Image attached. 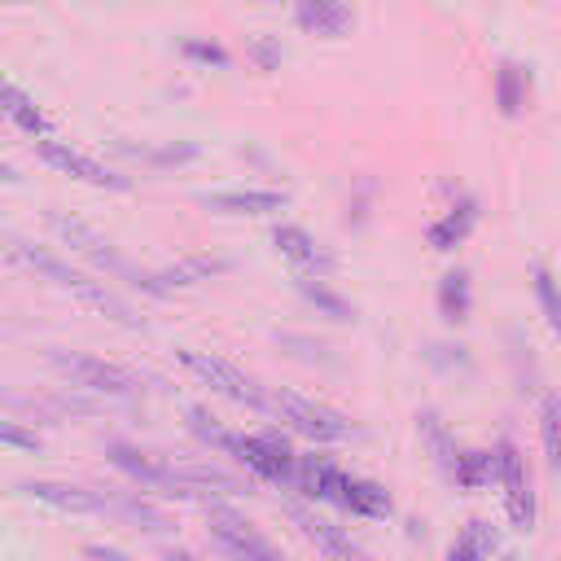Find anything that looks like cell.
<instances>
[{"label":"cell","instance_id":"obj_28","mask_svg":"<svg viewBox=\"0 0 561 561\" xmlns=\"http://www.w3.org/2000/svg\"><path fill=\"white\" fill-rule=\"evenodd\" d=\"M491 469H496V456H491V452H461V461H456L452 483L474 491V487H483L487 478H491Z\"/></svg>","mask_w":561,"mask_h":561},{"label":"cell","instance_id":"obj_22","mask_svg":"<svg viewBox=\"0 0 561 561\" xmlns=\"http://www.w3.org/2000/svg\"><path fill=\"white\" fill-rule=\"evenodd\" d=\"M228 272V259H215V255H185L180 263H171L167 272H158V281H163V290L171 294L176 285H198V281H211Z\"/></svg>","mask_w":561,"mask_h":561},{"label":"cell","instance_id":"obj_8","mask_svg":"<svg viewBox=\"0 0 561 561\" xmlns=\"http://www.w3.org/2000/svg\"><path fill=\"white\" fill-rule=\"evenodd\" d=\"M206 526H211V540L233 561H285L277 548L255 531V522H250L246 513H237L228 505H206Z\"/></svg>","mask_w":561,"mask_h":561},{"label":"cell","instance_id":"obj_2","mask_svg":"<svg viewBox=\"0 0 561 561\" xmlns=\"http://www.w3.org/2000/svg\"><path fill=\"white\" fill-rule=\"evenodd\" d=\"M220 452H233L250 474L268 478V483H299V456L281 434H228Z\"/></svg>","mask_w":561,"mask_h":561},{"label":"cell","instance_id":"obj_24","mask_svg":"<svg viewBox=\"0 0 561 561\" xmlns=\"http://www.w3.org/2000/svg\"><path fill=\"white\" fill-rule=\"evenodd\" d=\"M299 294H303V299L316 307V312H325L329 320H338V325H347V320H356V312H351V303L342 299L338 290H329L325 281L303 277V272H299Z\"/></svg>","mask_w":561,"mask_h":561},{"label":"cell","instance_id":"obj_32","mask_svg":"<svg viewBox=\"0 0 561 561\" xmlns=\"http://www.w3.org/2000/svg\"><path fill=\"white\" fill-rule=\"evenodd\" d=\"M84 561H128L119 548H106V544H84Z\"/></svg>","mask_w":561,"mask_h":561},{"label":"cell","instance_id":"obj_19","mask_svg":"<svg viewBox=\"0 0 561 561\" xmlns=\"http://www.w3.org/2000/svg\"><path fill=\"white\" fill-rule=\"evenodd\" d=\"M338 509L356 513V518H386V513H391V496H386L377 483H369V478H351L347 474V487H342V496H338Z\"/></svg>","mask_w":561,"mask_h":561},{"label":"cell","instance_id":"obj_31","mask_svg":"<svg viewBox=\"0 0 561 561\" xmlns=\"http://www.w3.org/2000/svg\"><path fill=\"white\" fill-rule=\"evenodd\" d=\"M250 53H255V62L263 66V71H277V66H281L277 40H255V49H250Z\"/></svg>","mask_w":561,"mask_h":561},{"label":"cell","instance_id":"obj_17","mask_svg":"<svg viewBox=\"0 0 561 561\" xmlns=\"http://www.w3.org/2000/svg\"><path fill=\"white\" fill-rule=\"evenodd\" d=\"M294 487H299L303 496H312V500H329V505H338L342 487H347V474H342L338 465H329V461L303 456L299 461V483Z\"/></svg>","mask_w":561,"mask_h":561},{"label":"cell","instance_id":"obj_26","mask_svg":"<svg viewBox=\"0 0 561 561\" xmlns=\"http://www.w3.org/2000/svg\"><path fill=\"white\" fill-rule=\"evenodd\" d=\"M531 281H535V299H540V312L548 320V329L561 338V281L544 268V263H535L531 268Z\"/></svg>","mask_w":561,"mask_h":561},{"label":"cell","instance_id":"obj_9","mask_svg":"<svg viewBox=\"0 0 561 561\" xmlns=\"http://www.w3.org/2000/svg\"><path fill=\"white\" fill-rule=\"evenodd\" d=\"M496 478L505 487V509L518 531H531L535 526V491H531V478H526V465H522V452L513 439H500L496 443Z\"/></svg>","mask_w":561,"mask_h":561},{"label":"cell","instance_id":"obj_27","mask_svg":"<svg viewBox=\"0 0 561 561\" xmlns=\"http://www.w3.org/2000/svg\"><path fill=\"white\" fill-rule=\"evenodd\" d=\"M540 434H544L548 465L561 474V395H553V391L540 399Z\"/></svg>","mask_w":561,"mask_h":561},{"label":"cell","instance_id":"obj_35","mask_svg":"<svg viewBox=\"0 0 561 561\" xmlns=\"http://www.w3.org/2000/svg\"><path fill=\"white\" fill-rule=\"evenodd\" d=\"M509 561H518V557H509Z\"/></svg>","mask_w":561,"mask_h":561},{"label":"cell","instance_id":"obj_12","mask_svg":"<svg viewBox=\"0 0 561 561\" xmlns=\"http://www.w3.org/2000/svg\"><path fill=\"white\" fill-rule=\"evenodd\" d=\"M22 496L40 500V505H49L57 513H79V518H101V513H110V496L106 491H93V487H79V483H22L18 487Z\"/></svg>","mask_w":561,"mask_h":561},{"label":"cell","instance_id":"obj_16","mask_svg":"<svg viewBox=\"0 0 561 561\" xmlns=\"http://www.w3.org/2000/svg\"><path fill=\"white\" fill-rule=\"evenodd\" d=\"M474 224H478V202H474V198H461L448 215H443V220L430 224L426 242H430L434 250H456L469 233H474Z\"/></svg>","mask_w":561,"mask_h":561},{"label":"cell","instance_id":"obj_13","mask_svg":"<svg viewBox=\"0 0 561 561\" xmlns=\"http://www.w3.org/2000/svg\"><path fill=\"white\" fill-rule=\"evenodd\" d=\"M272 246H277L290 263H299L303 277L334 272V255H329V250H320L316 237L307 233V228H299V224H277V228H272Z\"/></svg>","mask_w":561,"mask_h":561},{"label":"cell","instance_id":"obj_25","mask_svg":"<svg viewBox=\"0 0 561 561\" xmlns=\"http://www.w3.org/2000/svg\"><path fill=\"white\" fill-rule=\"evenodd\" d=\"M5 114H9V119H14L27 136H40V141L49 136V119H44L40 106H36V101H31L27 93H22L18 84H5Z\"/></svg>","mask_w":561,"mask_h":561},{"label":"cell","instance_id":"obj_30","mask_svg":"<svg viewBox=\"0 0 561 561\" xmlns=\"http://www.w3.org/2000/svg\"><path fill=\"white\" fill-rule=\"evenodd\" d=\"M0 439L9 443V448H31L36 452L40 448V439L36 434H27V430H18V421H5V426H0Z\"/></svg>","mask_w":561,"mask_h":561},{"label":"cell","instance_id":"obj_7","mask_svg":"<svg viewBox=\"0 0 561 561\" xmlns=\"http://www.w3.org/2000/svg\"><path fill=\"white\" fill-rule=\"evenodd\" d=\"M110 465L119 469V474H128L141 491H154V496H176L185 500V474H180L176 461H167V456H154V452H141L132 448V443H110L106 448Z\"/></svg>","mask_w":561,"mask_h":561},{"label":"cell","instance_id":"obj_5","mask_svg":"<svg viewBox=\"0 0 561 561\" xmlns=\"http://www.w3.org/2000/svg\"><path fill=\"white\" fill-rule=\"evenodd\" d=\"M49 224H53L57 233H62L66 242H71V246L79 250V255L93 259L97 268H106V272H114V277L132 281L136 290H145V294H167V290H163V281H158V277H145V272H136L132 263L123 259L119 250H114V246L106 242V237L97 233V228H88V224H79V220H66V215H57V211L49 215Z\"/></svg>","mask_w":561,"mask_h":561},{"label":"cell","instance_id":"obj_20","mask_svg":"<svg viewBox=\"0 0 561 561\" xmlns=\"http://www.w3.org/2000/svg\"><path fill=\"white\" fill-rule=\"evenodd\" d=\"M417 430H421V443H426L430 456H434V465L452 478L461 452H456V439H452V430L443 426V417H439V412H417Z\"/></svg>","mask_w":561,"mask_h":561},{"label":"cell","instance_id":"obj_34","mask_svg":"<svg viewBox=\"0 0 561 561\" xmlns=\"http://www.w3.org/2000/svg\"><path fill=\"white\" fill-rule=\"evenodd\" d=\"M9 5H22V0H9Z\"/></svg>","mask_w":561,"mask_h":561},{"label":"cell","instance_id":"obj_15","mask_svg":"<svg viewBox=\"0 0 561 561\" xmlns=\"http://www.w3.org/2000/svg\"><path fill=\"white\" fill-rule=\"evenodd\" d=\"M202 206L206 211H220V215H272L285 206V193H277V189H228V193H206Z\"/></svg>","mask_w":561,"mask_h":561},{"label":"cell","instance_id":"obj_23","mask_svg":"<svg viewBox=\"0 0 561 561\" xmlns=\"http://www.w3.org/2000/svg\"><path fill=\"white\" fill-rule=\"evenodd\" d=\"M526 93H531V75L522 71L518 62H500V71H496V106L500 114H522L526 106Z\"/></svg>","mask_w":561,"mask_h":561},{"label":"cell","instance_id":"obj_11","mask_svg":"<svg viewBox=\"0 0 561 561\" xmlns=\"http://www.w3.org/2000/svg\"><path fill=\"white\" fill-rule=\"evenodd\" d=\"M290 522L303 531V540L316 548L325 561H373L364 548L351 540L342 526H334V522H325V518H316L312 509H303V505H290Z\"/></svg>","mask_w":561,"mask_h":561},{"label":"cell","instance_id":"obj_4","mask_svg":"<svg viewBox=\"0 0 561 561\" xmlns=\"http://www.w3.org/2000/svg\"><path fill=\"white\" fill-rule=\"evenodd\" d=\"M49 360L66 382L79 386V391H93V395H136L141 391V377L132 369H123V364L84 356V351H53Z\"/></svg>","mask_w":561,"mask_h":561},{"label":"cell","instance_id":"obj_10","mask_svg":"<svg viewBox=\"0 0 561 561\" xmlns=\"http://www.w3.org/2000/svg\"><path fill=\"white\" fill-rule=\"evenodd\" d=\"M36 154H40L49 167L62 171V176H75V180H84V185H97V189H128V185H132L128 176H119V171L101 167L97 158L79 154V150H71V145L53 141V136H44V141H36Z\"/></svg>","mask_w":561,"mask_h":561},{"label":"cell","instance_id":"obj_6","mask_svg":"<svg viewBox=\"0 0 561 561\" xmlns=\"http://www.w3.org/2000/svg\"><path fill=\"white\" fill-rule=\"evenodd\" d=\"M180 364L193 373V377H202L211 391H220L228 395L233 404H246V408H268V391L255 382L250 373H242L233 360H224V356H206V351H193V347H180L176 351Z\"/></svg>","mask_w":561,"mask_h":561},{"label":"cell","instance_id":"obj_14","mask_svg":"<svg viewBox=\"0 0 561 561\" xmlns=\"http://www.w3.org/2000/svg\"><path fill=\"white\" fill-rule=\"evenodd\" d=\"M294 18H299L303 31L325 36V40H342L356 27V18H351V9L342 5V0H299V5H294Z\"/></svg>","mask_w":561,"mask_h":561},{"label":"cell","instance_id":"obj_1","mask_svg":"<svg viewBox=\"0 0 561 561\" xmlns=\"http://www.w3.org/2000/svg\"><path fill=\"white\" fill-rule=\"evenodd\" d=\"M9 255H14V259L22 263V268H31V272H36V277L53 281V285H62V290H71L84 307H93V312L110 316V320H119V325H128V329H141V316H136L132 307L123 303L106 281L84 277V272H75L71 263H62L57 255H49V250H40V246H31V242H18V237L9 242Z\"/></svg>","mask_w":561,"mask_h":561},{"label":"cell","instance_id":"obj_33","mask_svg":"<svg viewBox=\"0 0 561 561\" xmlns=\"http://www.w3.org/2000/svg\"><path fill=\"white\" fill-rule=\"evenodd\" d=\"M167 561H198V557H193V553H185V548H171V553H167Z\"/></svg>","mask_w":561,"mask_h":561},{"label":"cell","instance_id":"obj_21","mask_svg":"<svg viewBox=\"0 0 561 561\" xmlns=\"http://www.w3.org/2000/svg\"><path fill=\"white\" fill-rule=\"evenodd\" d=\"M469 307H474V285H469V272L452 268L448 277L439 281V316L448 320V325H461V320H469Z\"/></svg>","mask_w":561,"mask_h":561},{"label":"cell","instance_id":"obj_29","mask_svg":"<svg viewBox=\"0 0 561 561\" xmlns=\"http://www.w3.org/2000/svg\"><path fill=\"white\" fill-rule=\"evenodd\" d=\"M185 57H193V62H211V66H228V49L206 44V40H185Z\"/></svg>","mask_w":561,"mask_h":561},{"label":"cell","instance_id":"obj_18","mask_svg":"<svg viewBox=\"0 0 561 561\" xmlns=\"http://www.w3.org/2000/svg\"><path fill=\"white\" fill-rule=\"evenodd\" d=\"M106 496H110V491H106ZM110 513H119L123 522L141 526V531H167V526H171V513L158 509L154 500H145L141 491H114V496H110Z\"/></svg>","mask_w":561,"mask_h":561},{"label":"cell","instance_id":"obj_3","mask_svg":"<svg viewBox=\"0 0 561 561\" xmlns=\"http://www.w3.org/2000/svg\"><path fill=\"white\" fill-rule=\"evenodd\" d=\"M268 412L281 417V421H290L294 430L307 434V439H316V443H342V439L356 434V426H351L338 408L316 404V399H303V395H290V391L268 395Z\"/></svg>","mask_w":561,"mask_h":561}]
</instances>
